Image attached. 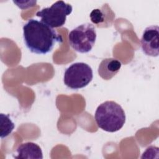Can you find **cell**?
Wrapping results in <instances>:
<instances>
[{"label": "cell", "instance_id": "6da1fadb", "mask_svg": "<svg viewBox=\"0 0 159 159\" xmlns=\"http://www.w3.org/2000/svg\"><path fill=\"white\" fill-rule=\"evenodd\" d=\"M23 39L26 47L36 54L50 52L56 43H61L63 38L53 28L42 21L29 19L23 26Z\"/></svg>", "mask_w": 159, "mask_h": 159}, {"label": "cell", "instance_id": "7a4b0ae2", "mask_svg": "<svg viewBox=\"0 0 159 159\" xmlns=\"http://www.w3.org/2000/svg\"><path fill=\"white\" fill-rule=\"evenodd\" d=\"M125 119V112L121 106L113 101H107L99 104L94 114L97 125L108 132H115L121 129Z\"/></svg>", "mask_w": 159, "mask_h": 159}, {"label": "cell", "instance_id": "3957f363", "mask_svg": "<svg viewBox=\"0 0 159 159\" xmlns=\"http://www.w3.org/2000/svg\"><path fill=\"white\" fill-rule=\"evenodd\" d=\"M94 26L89 23L82 24L73 29L68 35L70 46L76 52L85 53L90 52L96 40Z\"/></svg>", "mask_w": 159, "mask_h": 159}, {"label": "cell", "instance_id": "277c9868", "mask_svg": "<svg viewBox=\"0 0 159 159\" xmlns=\"http://www.w3.org/2000/svg\"><path fill=\"white\" fill-rule=\"evenodd\" d=\"M93 73L91 67L83 62L71 64L65 71L64 84L72 89L86 87L92 81Z\"/></svg>", "mask_w": 159, "mask_h": 159}, {"label": "cell", "instance_id": "5b68a950", "mask_svg": "<svg viewBox=\"0 0 159 159\" xmlns=\"http://www.w3.org/2000/svg\"><path fill=\"white\" fill-rule=\"evenodd\" d=\"M73 7L63 1H58L50 7L43 8L36 13V16L41 18V21L52 28L63 26L66 17L72 12Z\"/></svg>", "mask_w": 159, "mask_h": 159}, {"label": "cell", "instance_id": "8992f818", "mask_svg": "<svg viewBox=\"0 0 159 159\" xmlns=\"http://www.w3.org/2000/svg\"><path fill=\"white\" fill-rule=\"evenodd\" d=\"M142 52L148 56L155 57L159 55V27L150 25L145 29L140 40Z\"/></svg>", "mask_w": 159, "mask_h": 159}, {"label": "cell", "instance_id": "52a82bcc", "mask_svg": "<svg viewBox=\"0 0 159 159\" xmlns=\"http://www.w3.org/2000/svg\"><path fill=\"white\" fill-rule=\"evenodd\" d=\"M17 159H42L43 153L41 148L35 143L27 142L21 143L16 149Z\"/></svg>", "mask_w": 159, "mask_h": 159}, {"label": "cell", "instance_id": "ba28073f", "mask_svg": "<svg viewBox=\"0 0 159 159\" xmlns=\"http://www.w3.org/2000/svg\"><path fill=\"white\" fill-rule=\"evenodd\" d=\"M122 64L113 58H107L101 61L98 66L99 75L105 80L112 79L120 70Z\"/></svg>", "mask_w": 159, "mask_h": 159}, {"label": "cell", "instance_id": "9c48e42d", "mask_svg": "<svg viewBox=\"0 0 159 159\" xmlns=\"http://www.w3.org/2000/svg\"><path fill=\"white\" fill-rule=\"evenodd\" d=\"M1 138L3 139L8 136L14 130L15 125L11 120L8 114L1 113Z\"/></svg>", "mask_w": 159, "mask_h": 159}, {"label": "cell", "instance_id": "30bf717a", "mask_svg": "<svg viewBox=\"0 0 159 159\" xmlns=\"http://www.w3.org/2000/svg\"><path fill=\"white\" fill-rule=\"evenodd\" d=\"M91 20L94 24H99L104 20V15L100 9H96L92 11L89 16Z\"/></svg>", "mask_w": 159, "mask_h": 159}]
</instances>
